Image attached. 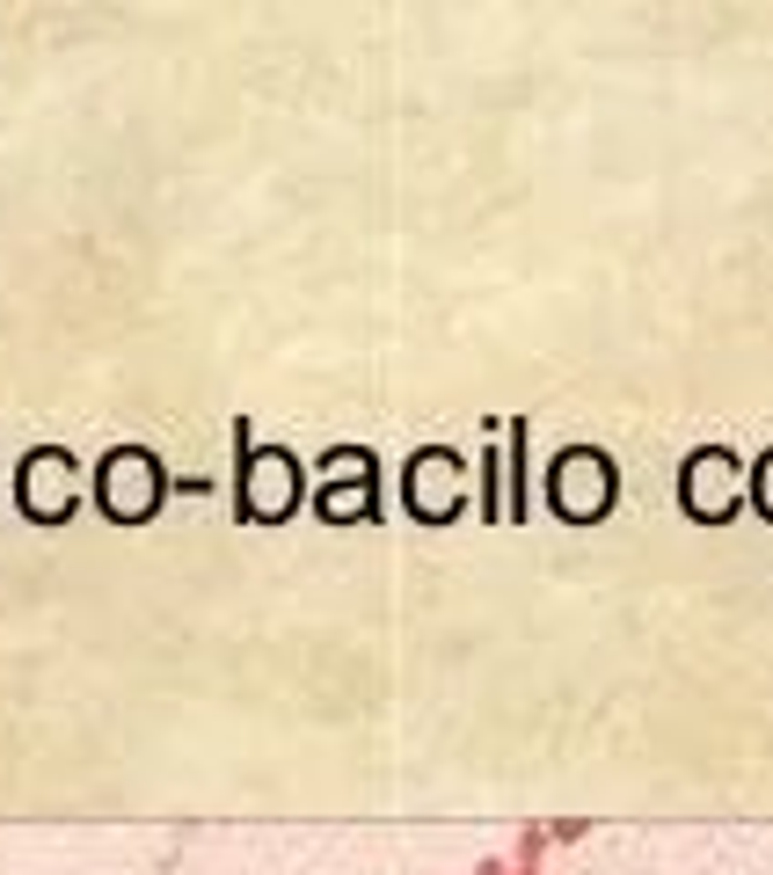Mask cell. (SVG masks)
Masks as SVG:
<instances>
[{"label": "cell", "mask_w": 773, "mask_h": 875, "mask_svg": "<svg viewBox=\"0 0 773 875\" xmlns=\"http://www.w3.org/2000/svg\"><path fill=\"white\" fill-rule=\"evenodd\" d=\"M103 504H110V518H146V511L161 504V467L146 453H110L103 460Z\"/></svg>", "instance_id": "cell-1"}, {"label": "cell", "mask_w": 773, "mask_h": 875, "mask_svg": "<svg viewBox=\"0 0 773 875\" xmlns=\"http://www.w3.org/2000/svg\"><path fill=\"white\" fill-rule=\"evenodd\" d=\"M22 504H30V518H66L73 511V460L66 453H30V467H22Z\"/></svg>", "instance_id": "cell-2"}, {"label": "cell", "mask_w": 773, "mask_h": 875, "mask_svg": "<svg viewBox=\"0 0 773 875\" xmlns=\"http://www.w3.org/2000/svg\"><path fill=\"white\" fill-rule=\"evenodd\" d=\"M292 504V460L285 453H264L256 467H241V511L248 518H278Z\"/></svg>", "instance_id": "cell-3"}]
</instances>
